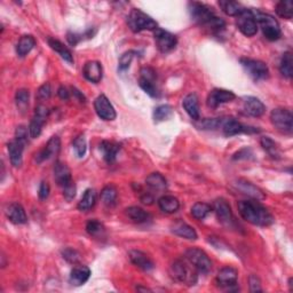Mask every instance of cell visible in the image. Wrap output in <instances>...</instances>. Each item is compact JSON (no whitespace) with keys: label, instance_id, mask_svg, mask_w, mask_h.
Wrapping results in <instances>:
<instances>
[{"label":"cell","instance_id":"6da1fadb","mask_svg":"<svg viewBox=\"0 0 293 293\" xmlns=\"http://www.w3.org/2000/svg\"><path fill=\"white\" fill-rule=\"evenodd\" d=\"M238 212L241 217L251 225L259 227L271 226L275 221L268 208L258 201H241L238 202Z\"/></svg>","mask_w":293,"mask_h":293},{"label":"cell","instance_id":"7a4b0ae2","mask_svg":"<svg viewBox=\"0 0 293 293\" xmlns=\"http://www.w3.org/2000/svg\"><path fill=\"white\" fill-rule=\"evenodd\" d=\"M189 13L195 22L198 23L199 25L207 28L213 32H219L225 29V21L218 17L215 12L212 11V8L206 6L205 4L197 2L189 3Z\"/></svg>","mask_w":293,"mask_h":293},{"label":"cell","instance_id":"3957f363","mask_svg":"<svg viewBox=\"0 0 293 293\" xmlns=\"http://www.w3.org/2000/svg\"><path fill=\"white\" fill-rule=\"evenodd\" d=\"M171 276L175 281L183 283L185 285H195L198 280V272L187 259H179L172 263L170 269Z\"/></svg>","mask_w":293,"mask_h":293},{"label":"cell","instance_id":"277c9868","mask_svg":"<svg viewBox=\"0 0 293 293\" xmlns=\"http://www.w3.org/2000/svg\"><path fill=\"white\" fill-rule=\"evenodd\" d=\"M127 24L133 32H141L143 30H153L157 29V22L151 16L147 15L140 9L134 8L129 13L127 17Z\"/></svg>","mask_w":293,"mask_h":293},{"label":"cell","instance_id":"5b68a950","mask_svg":"<svg viewBox=\"0 0 293 293\" xmlns=\"http://www.w3.org/2000/svg\"><path fill=\"white\" fill-rule=\"evenodd\" d=\"M254 15L255 18H257V22L259 23L260 28H261L263 36L266 37L268 40L275 41L277 39H280L282 31L277 20H275V17L261 12H254Z\"/></svg>","mask_w":293,"mask_h":293},{"label":"cell","instance_id":"8992f818","mask_svg":"<svg viewBox=\"0 0 293 293\" xmlns=\"http://www.w3.org/2000/svg\"><path fill=\"white\" fill-rule=\"evenodd\" d=\"M272 124L277 131L284 134H291L293 131V116L289 109L277 108L271 114Z\"/></svg>","mask_w":293,"mask_h":293},{"label":"cell","instance_id":"52a82bcc","mask_svg":"<svg viewBox=\"0 0 293 293\" xmlns=\"http://www.w3.org/2000/svg\"><path fill=\"white\" fill-rule=\"evenodd\" d=\"M219 128H221L222 133L225 134L226 137H234V136H237V134H242V133L252 134V133L260 132V129L242 124L234 117L220 118Z\"/></svg>","mask_w":293,"mask_h":293},{"label":"cell","instance_id":"ba28073f","mask_svg":"<svg viewBox=\"0 0 293 293\" xmlns=\"http://www.w3.org/2000/svg\"><path fill=\"white\" fill-rule=\"evenodd\" d=\"M236 25L238 30L246 37H253L258 32V22L254 12L244 8L238 16H236Z\"/></svg>","mask_w":293,"mask_h":293},{"label":"cell","instance_id":"9c48e42d","mask_svg":"<svg viewBox=\"0 0 293 293\" xmlns=\"http://www.w3.org/2000/svg\"><path fill=\"white\" fill-rule=\"evenodd\" d=\"M184 258L197 269L198 273L207 274L212 269V261L203 250L192 248L187 250Z\"/></svg>","mask_w":293,"mask_h":293},{"label":"cell","instance_id":"30bf717a","mask_svg":"<svg viewBox=\"0 0 293 293\" xmlns=\"http://www.w3.org/2000/svg\"><path fill=\"white\" fill-rule=\"evenodd\" d=\"M241 64L245 69V71L249 73V76L254 81H263V79L269 77L268 66L260 60L243 58L241 59Z\"/></svg>","mask_w":293,"mask_h":293},{"label":"cell","instance_id":"8fae6325","mask_svg":"<svg viewBox=\"0 0 293 293\" xmlns=\"http://www.w3.org/2000/svg\"><path fill=\"white\" fill-rule=\"evenodd\" d=\"M153 38L156 41L157 48L161 50L162 53H170L176 47V44H178V39L176 37L171 34V32L159 29H157L153 31Z\"/></svg>","mask_w":293,"mask_h":293},{"label":"cell","instance_id":"7c38bea8","mask_svg":"<svg viewBox=\"0 0 293 293\" xmlns=\"http://www.w3.org/2000/svg\"><path fill=\"white\" fill-rule=\"evenodd\" d=\"M49 115V110L46 105L44 104H39L37 106L35 110V115L34 118L30 122V126H29V134L32 139L38 138L41 131H43V126L46 123V120L48 118Z\"/></svg>","mask_w":293,"mask_h":293},{"label":"cell","instance_id":"4fadbf2b","mask_svg":"<svg viewBox=\"0 0 293 293\" xmlns=\"http://www.w3.org/2000/svg\"><path fill=\"white\" fill-rule=\"evenodd\" d=\"M94 109L97 116L103 120H114L117 116L114 105L111 104V102L104 94H101L96 97L94 101Z\"/></svg>","mask_w":293,"mask_h":293},{"label":"cell","instance_id":"5bb4252c","mask_svg":"<svg viewBox=\"0 0 293 293\" xmlns=\"http://www.w3.org/2000/svg\"><path fill=\"white\" fill-rule=\"evenodd\" d=\"M235 97L236 95L234 92L222 90V88H215L207 96V105L212 109H216L223 103H228V102L235 100Z\"/></svg>","mask_w":293,"mask_h":293},{"label":"cell","instance_id":"9a60e30c","mask_svg":"<svg viewBox=\"0 0 293 293\" xmlns=\"http://www.w3.org/2000/svg\"><path fill=\"white\" fill-rule=\"evenodd\" d=\"M237 278H238V273L235 268L225 267L218 273L217 284L221 289L231 290L232 287L237 285Z\"/></svg>","mask_w":293,"mask_h":293},{"label":"cell","instance_id":"2e32d148","mask_svg":"<svg viewBox=\"0 0 293 293\" xmlns=\"http://www.w3.org/2000/svg\"><path fill=\"white\" fill-rule=\"evenodd\" d=\"M213 211H215L216 216L222 225L230 226L234 222V217H232L231 207L226 199L219 198L213 203Z\"/></svg>","mask_w":293,"mask_h":293},{"label":"cell","instance_id":"e0dca14e","mask_svg":"<svg viewBox=\"0 0 293 293\" xmlns=\"http://www.w3.org/2000/svg\"><path fill=\"white\" fill-rule=\"evenodd\" d=\"M266 111V106L258 97L246 96L243 100V113L250 117H261Z\"/></svg>","mask_w":293,"mask_h":293},{"label":"cell","instance_id":"ac0fdd59","mask_svg":"<svg viewBox=\"0 0 293 293\" xmlns=\"http://www.w3.org/2000/svg\"><path fill=\"white\" fill-rule=\"evenodd\" d=\"M60 149H61V140H60V138L58 136L52 137L48 140L47 145L45 146V148L41 149V150L36 155L37 163H43L49 159V158L57 156L60 152Z\"/></svg>","mask_w":293,"mask_h":293},{"label":"cell","instance_id":"d6986e66","mask_svg":"<svg viewBox=\"0 0 293 293\" xmlns=\"http://www.w3.org/2000/svg\"><path fill=\"white\" fill-rule=\"evenodd\" d=\"M26 142L14 139L7 145L9 159L14 167H20L23 163V151H24Z\"/></svg>","mask_w":293,"mask_h":293},{"label":"cell","instance_id":"ffe728a7","mask_svg":"<svg viewBox=\"0 0 293 293\" xmlns=\"http://www.w3.org/2000/svg\"><path fill=\"white\" fill-rule=\"evenodd\" d=\"M234 185L238 192L248 195L251 198H254L255 201H262V199L266 198V195L261 189L246 180H237Z\"/></svg>","mask_w":293,"mask_h":293},{"label":"cell","instance_id":"44dd1931","mask_svg":"<svg viewBox=\"0 0 293 293\" xmlns=\"http://www.w3.org/2000/svg\"><path fill=\"white\" fill-rule=\"evenodd\" d=\"M128 258L134 266H137L138 268H140L145 272H150L155 268V263H153L152 260L149 258L146 253H143L142 251L138 250L129 251Z\"/></svg>","mask_w":293,"mask_h":293},{"label":"cell","instance_id":"7402d4cb","mask_svg":"<svg viewBox=\"0 0 293 293\" xmlns=\"http://www.w3.org/2000/svg\"><path fill=\"white\" fill-rule=\"evenodd\" d=\"M5 213H6L8 220L12 223H15V225H24L28 221L24 208L18 203L9 204V205H7L6 210H5Z\"/></svg>","mask_w":293,"mask_h":293},{"label":"cell","instance_id":"603a6c76","mask_svg":"<svg viewBox=\"0 0 293 293\" xmlns=\"http://www.w3.org/2000/svg\"><path fill=\"white\" fill-rule=\"evenodd\" d=\"M84 77H85L88 82L97 84L101 82L102 76H103V69H102V64L97 61H88L85 63L83 69Z\"/></svg>","mask_w":293,"mask_h":293},{"label":"cell","instance_id":"cb8c5ba5","mask_svg":"<svg viewBox=\"0 0 293 293\" xmlns=\"http://www.w3.org/2000/svg\"><path fill=\"white\" fill-rule=\"evenodd\" d=\"M54 179L60 187H66L72 182L71 171L67 164L62 162H57L54 165Z\"/></svg>","mask_w":293,"mask_h":293},{"label":"cell","instance_id":"d4e9b609","mask_svg":"<svg viewBox=\"0 0 293 293\" xmlns=\"http://www.w3.org/2000/svg\"><path fill=\"white\" fill-rule=\"evenodd\" d=\"M171 230L174 235L182 237V238H185V239L195 241V239H197V237H198L196 230H195L192 226H189L188 223H185L181 220L175 221L173 225H172Z\"/></svg>","mask_w":293,"mask_h":293},{"label":"cell","instance_id":"484cf974","mask_svg":"<svg viewBox=\"0 0 293 293\" xmlns=\"http://www.w3.org/2000/svg\"><path fill=\"white\" fill-rule=\"evenodd\" d=\"M182 105L190 118L194 120L201 119V114H199V100L198 96L195 93H190L184 97L182 101Z\"/></svg>","mask_w":293,"mask_h":293},{"label":"cell","instance_id":"4316f807","mask_svg":"<svg viewBox=\"0 0 293 293\" xmlns=\"http://www.w3.org/2000/svg\"><path fill=\"white\" fill-rule=\"evenodd\" d=\"M91 276V269L87 266H83V264H78V266L74 267L71 273H70V284L74 286H81L83 284L90 280Z\"/></svg>","mask_w":293,"mask_h":293},{"label":"cell","instance_id":"83f0119b","mask_svg":"<svg viewBox=\"0 0 293 293\" xmlns=\"http://www.w3.org/2000/svg\"><path fill=\"white\" fill-rule=\"evenodd\" d=\"M100 150L102 152V156H103V159L108 163V164H113L120 150V145L117 142L104 140L101 142Z\"/></svg>","mask_w":293,"mask_h":293},{"label":"cell","instance_id":"f1b7e54d","mask_svg":"<svg viewBox=\"0 0 293 293\" xmlns=\"http://www.w3.org/2000/svg\"><path fill=\"white\" fill-rule=\"evenodd\" d=\"M47 41H48L49 47L52 48L53 50H55V52H57L60 57L64 60V61H67L68 63H70V64L73 63L72 54L70 52V49H69L66 45L62 44L61 41L58 40V39L50 38V37L47 39Z\"/></svg>","mask_w":293,"mask_h":293},{"label":"cell","instance_id":"f546056e","mask_svg":"<svg viewBox=\"0 0 293 293\" xmlns=\"http://www.w3.org/2000/svg\"><path fill=\"white\" fill-rule=\"evenodd\" d=\"M36 45V39L31 35L22 36L16 45V53L20 58H24L34 49Z\"/></svg>","mask_w":293,"mask_h":293},{"label":"cell","instance_id":"4dcf8cb0","mask_svg":"<svg viewBox=\"0 0 293 293\" xmlns=\"http://www.w3.org/2000/svg\"><path fill=\"white\" fill-rule=\"evenodd\" d=\"M125 212H126V216L129 218V219L137 223H146L152 219L150 213H148L147 211H145L143 208L139 207V206L127 207L126 210H125Z\"/></svg>","mask_w":293,"mask_h":293},{"label":"cell","instance_id":"1f68e13d","mask_svg":"<svg viewBox=\"0 0 293 293\" xmlns=\"http://www.w3.org/2000/svg\"><path fill=\"white\" fill-rule=\"evenodd\" d=\"M158 205H159V208L163 212L172 215V213H175L180 208V202L176 197L166 195V196H163L158 199Z\"/></svg>","mask_w":293,"mask_h":293},{"label":"cell","instance_id":"d6a6232c","mask_svg":"<svg viewBox=\"0 0 293 293\" xmlns=\"http://www.w3.org/2000/svg\"><path fill=\"white\" fill-rule=\"evenodd\" d=\"M96 203V192L94 189H87L84 193L81 202L78 203V210L81 211H90L94 207Z\"/></svg>","mask_w":293,"mask_h":293},{"label":"cell","instance_id":"836d02e7","mask_svg":"<svg viewBox=\"0 0 293 293\" xmlns=\"http://www.w3.org/2000/svg\"><path fill=\"white\" fill-rule=\"evenodd\" d=\"M219 6L228 16H238L244 9L238 2H231V0H221L219 2Z\"/></svg>","mask_w":293,"mask_h":293},{"label":"cell","instance_id":"e575fe53","mask_svg":"<svg viewBox=\"0 0 293 293\" xmlns=\"http://www.w3.org/2000/svg\"><path fill=\"white\" fill-rule=\"evenodd\" d=\"M117 196H118L117 189H116L114 185H111V184L105 185V187L102 189L101 195H100L102 203H103L104 205L108 206V207H111V206L115 205L116 201H117Z\"/></svg>","mask_w":293,"mask_h":293},{"label":"cell","instance_id":"d590c367","mask_svg":"<svg viewBox=\"0 0 293 293\" xmlns=\"http://www.w3.org/2000/svg\"><path fill=\"white\" fill-rule=\"evenodd\" d=\"M146 183L152 190H164L167 187V181L161 173H151L147 176Z\"/></svg>","mask_w":293,"mask_h":293},{"label":"cell","instance_id":"8d00e7d4","mask_svg":"<svg viewBox=\"0 0 293 293\" xmlns=\"http://www.w3.org/2000/svg\"><path fill=\"white\" fill-rule=\"evenodd\" d=\"M260 143H261V147L263 148V150L266 151L269 156L274 159H278L281 156V152H280V148H278L277 143L272 140L269 137H263L261 138V140H260Z\"/></svg>","mask_w":293,"mask_h":293},{"label":"cell","instance_id":"74e56055","mask_svg":"<svg viewBox=\"0 0 293 293\" xmlns=\"http://www.w3.org/2000/svg\"><path fill=\"white\" fill-rule=\"evenodd\" d=\"M293 59L291 52H286L283 54V58L281 60L280 64V71L285 78L290 79L293 74Z\"/></svg>","mask_w":293,"mask_h":293},{"label":"cell","instance_id":"f35d334b","mask_svg":"<svg viewBox=\"0 0 293 293\" xmlns=\"http://www.w3.org/2000/svg\"><path fill=\"white\" fill-rule=\"evenodd\" d=\"M212 211V207L206 203L198 202L195 204L192 207V216L197 220H203L210 215V212Z\"/></svg>","mask_w":293,"mask_h":293},{"label":"cell","instance_id":"ab89813d","mask_svg":"<svg viewBox=\"0 0 293 293\" xmlns=\"http://www.w3.org/2000/svg\"><path fill=\"white\" fill-rule=\"evenodd\" d=\"M276 13L278 16L286 18V20H291L293 16V3L291 0L280 2L276 6Z\"/></svg>","mask_w":293,"mask_h":293},{"label":"cell","instance_id":"60d3db41","mask_svg":"<svg viewBox=\"0 0 293 293\" xmlns=\"http://www.w3.org/2000/svg\"><path fill=\"white\" fill-rule=\"evenodd\" d=\"M172 114H173V110H172L171 105L169 104L158 105L157 108H155V110H153V119H155L156 123H159L165 119H169Z\"/></svg>","mask_w":293,"mask_h":293},{"label":"cell","instance_id":"b9f144b4","mask_svg":"<svg viewBox=\"0 0 293 293\" xmlns=\"http://www.w3.org/2000/svg\"><path fill=\"white\" fill-rule=\"evenodd\" d=\"M29 100H30V93L28 90H18L15 94V101L17 108L21 111H24L28 106H29Z\"/></svg>","mask_w":293,"mask_h":293},{"label":"cell","instance_id":"7bdbcfd3","mask_svg":"<svg viewBox=\"0 0 293 293\" xmlns=\"http://www.w3.org/2000/svg\"><path fill=\"white\" fill-rule=\"evenodd\" d=\"M155 82L156 81H148V79L145 78H139V85H140L142 90L151 97L158 96V90Z\"/></svg>","mask_w":293,"mask_h":293},{"label":"cell","instance_id":"ee69618b","mask_svg":"<svg viewBox=\"0 0 293 293\" xmlns=\"http://www.w3.org/2000/svg\"><path fill=\"white\" fill-rule=\"evenodd\" d=\"M73 149L74 151H76L77 156L79 158H82L85 156L86 150H87V143H86V139L84 136H78L76 139L73 140Z\"/></svg>","mask_w":293,"mask_h":293},{"label":"cell","instance_id":"f6af8a7d","mask_svg":"<svg viewBox=\"0 0 293 293\" xmlns=\"http://www.w3.org/2000/svg\"><path fill=\"white\" fill-rule=\"evenodd\" d=\"M86 231L91 236H100L104 231V227L100 221L90 220L86 223Z\"/></svg>","mask_w":293,"mask_h":293},{"label":"cell","instance_id":"bcb514c9","mask_svg":"<svg viewBox=\"0 0 293 293\" xmlns=\"http://www.w3.org/2000/svg\"><path fill=\"white\" fill-rule=\"evenodd\" d=\"M62 257L63 259L68 261L69 263H72V264H77L79 262V260H81V254H79L76 250L70 249V248H66L64 250H62Z\"/></svg>","mask_w":293,"mask_h":293},{"label":"cell","instance_id":"7dc6e473","mask_svg":"<svg viewBox=\"0 0 293 293\" xmlns=\"http://www.w3.org/2000/svg\"><path fill=\"white\" fill-rule=\"evenodd\" d=\"M199 124L197 126L202 129H217L220 126V118H207L203 120H197Z\"/></svg>","mask_w":293,"mask_h":293},{"label":"cell","instance_id":"c3c4849f","mask_svg":"<svg viewBox=\"0 0 293 293\" xmlns=\"http://www.w3.org/2000/svg\"><path fill=\"white\" fill-rule=\"evenodd\" d=\"M134 55H136V52H133V50H128V52L124 53L122 57L119 59V70H126V69L129 68L131 66V63L134 59Z\"/></svg>","mask_w":293,"mask_h":293},{"label":"cell","instance_id":"681fc988","mask_svg":"<svg viewBox=\"0 0 293 293\" xmlns=\"http://www.w3.org/2000/svg\"><path fill=\"white\" fill-rule=\"evenodd\" d=\"M50 94H52V88H50V85L48 83H45L44 85H41L39 87L38 92H37V97H38L40 101H45L49 99Z\"/></svg>","mask_w":293,"mask_h":293},{"label":"cell","instance_id":"f907efd6","mask_svg":"<svg viewBox=\"0 0 293 293\" xmlns=\"http://www.w3.org/2000/svg\"><path fill=\"white\" fill-rule=\"evenodd\" d=\"M63 196L68 202H71L76 196V184H74L73 181L71 183L67 184L66 187H63Z\"/></svg>","mask_w":293,"mask_h":293},{"label":"cell","instance_id":"816d5d0a","mask_svg":"<svg viewBox=\"0 0 293 293\" xmlns=\"http://www.w3.org/2000/svg\"><path fill=\"white\" fill-rule=\"evenodd\" d=\"M249 283H250V290H251V292H260V291H262L261 282H260L258 276L251 275L250 278H249Z\"/></svg>","mask_w":293,"mask_h":293},{"label":"cell","instance_id":"f5cc1de1","mask_svg":"<svg viewBox=\"0 0 293 293\" xmlns=\"http://www.w3.org/2000/svg\"><path fill=\"white\" fill-rule=\"evenodd\" d=\"M49 193H50L49 184H48L47 182H45V181H43V182L40 183L39 190H38V196H39V198L41 199V201H44V199L48 198Z\"/></svg>","mask_w":293,"mask_h":293},{"label":"cell","instance_id":"db71d44e","mask_svg":"<svg viewBox=\"0 0 293 293\" xmlns=\"http://www.w3.org/2000/svg\"><path fill=\"white\" fill-rule=\"evenodd\" d=\"M28 131H29V128H26L25 126H23V125H20V126L16 128L15 139H18V140L28 142Z\"/></svg>","mask_w":293,"mask_h":293},{"label":"cell","instance_id":"11a10c76","mask_svg":"<svg viewBox=\"0 0 293 293\" xmlns=\"http://www.w3.org/2000/svg\"><path fill=\"white\" fill-rule=\"evenodd\" d=\"M67 38H68L69 44L72 45V46H76L79 41L83 39V37L78 34H74V32H69Z\"/></svg>","mask_w":293,"mask_h":293},{"label":"cell","instance_id":"9f6ffc18","mask_svg":"<svg viewBox=\"0 0 293 293\" xmlns=\"http://www.w3.org/2000/svg\"><path fill=\"white\" fill-rule=\"evenodd\" d=\"M58 95H59L60 99L64 100V101H67V100L70 99V92H69L64 86H61V87L59 88Z\"/></svg>","mask_w":293,"mask_h":293},{"label":"cell","instance_id":"6f0895ef","mask_svg":"<svg viewBox=\"0 0 293 293\" xmlns=\"http://www.w3.org/2000/svg\"><path fill=\"white\" fill-rule=\"evenodd\" d=\"M250 153H252V152H251L250 149H243V150H241L237 153H235L234 159H242V158H244V159H246V158H249Z\"/></svg>","mask_w":293,"mask_h":293},{"label":"cell","instance_id":"680465c9","mask_svg":"<svg viewBox=\"0 0 293 293\" xmlns=\"http://www.w3.org/2000/svg\"><path fill=\"white\" fill-rule=\"evenodd\" d=\"M141 202L143 204H146V205H151L152 202H153V197L151 196L150 194L146 193V194H143L142 196H141Z\"/></svg>","mask_w":293,"mask_h":293},{"label":"cell","instance_id":"91938a15","mask_svg":"<svg viewBox=\"0 0 293 293\" xmlns=\"http://www.w3.org/2000/svg\"><path fill=\"white\" fill-rule=\"evenodd\" d=\"M289 286H290V291H292V277L289 280Z\"/></svg>","mask_w":293,"mask_h":293}]
</instances>
